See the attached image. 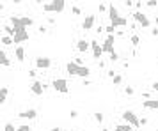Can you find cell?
<instances>
[{
	"label": "cell",
	"mask_w": 158,
	"mask_h": 131,
	"mask_svg": "<svg viewBox=\"0 0 158 131\" xmlns=\"http://www.w3.org/2000/svg\"><path fill=\"white\" fill-rule=\"evenodd\" d=\"M9 23L14 28H27V27L34 25V20L28 16H9Z\"/></svg>",
	"instance_id": "1"
},
{
	"label": "cell",
	"mask_w": 158,
	"mask_h": 131,
	"mask_svg": "<svg viewBox=\"0 0 158 131\" xmlns=\"http://www.w3.org/2000/svg\"><path fill=\"white\" fill-rule=\"evenodd\" d=\"M41 7L44 12H62L66 9V0H53L50 4H43Z\"/></svg>",
	"instance_id": "2"
},
{
	"label": "cell",
	"mask_w": 158,
	"mask_h": 131,
	"mask_svg": "<svg viewBox=\"0 0 158 131\" xmlns=\"http://www.w3.org/2000/svg\"><path fill=\"white\" fill-rule=\"evenodd\" d=\"M121 117H123V121H125L126 124H132L135 130L141 128V117H137L135 112H132V110H125V112L121 114Z\"/></svg>",
	"instance_id": "3"
},
{
	"label": "cell",
	"mask_w": 158,
	"mask_h": 131,
	"mask_svg": "<svg viewBox=\"0 0 158 131\" xmlns=\"http://www.w3.org/2000/svg\"><path fill=\"white\" fill-rule=\"evenodd\" d=\"M132 18H133L135 23H137L139 27H142V28H149V27H151V20H149L148 14H144L142 11H133Z\"/></svg>",
	"instance_id": "4"
},
{
	"label": "cell",
	"mask_w": 158,
	"mask_h": 131,
	"mask_svg": "<svg viewBox=\"0 0 158 131\" xmlns=\"http://www.w3.org/2000/svg\"><path fill=\"white\" fill-rule=\"evenodd\" d=\"M52 87L59 94H68V90H69L68 89V80H64V78H53L52 80Z\"/></svg>",
	"instance_id": "5"
},
{
	"label": "cell",
	"mask_w": 158,
	"mask_h": 131,
	"mask_svg": "<svg viewBox=\"0 0 158 131\" xmlns=\"http://www.w3.org/2000/svg\"><path fill=\"white\" fill-rule=\"evenodd\" d=\"M114 41H116V35L114 34H110V35H107L105 37V41H103V44H101V48H103V53H112L114 51Z\"/></svg>",
	"instance_id": "6"
},
{
	"label": "cell",
	"mask_w": 158,
	"mask_h": 131,
	"mask_svg": "<svg viewBox=\"0 0 158 131\" xmlns=\"http://www.w3.org/2000/svg\"><path fill=\"white\" fill-rule=\"evenodd\" d=\"M34 66L37 69H50L52 67V59L50 57H36Z\"/></svg>",
	"instance_id": "7"
},
{
	"label": "cell",
	"mask_w": 158,
	"mask_h": 131,
	"mask_svg": "<svg viewBox=\"0 0 158 131\" xmlns=\"http://www.w3.org/2000/svg\"><path fill=\"white\" fill-rule=\"evenodd\" d=\"M108 20H110V25H116V23L121 20L119 11H117V7H116L114 4H108Z\"/></svg>",
	"instance_id": "8"
},
{
	"label": "cell",
	"mask_w": 158,
	"mask_h": 131,
	"mask_svg": "<svg viewBox=\"0 0 158 131\" xmlns=\"http://www.w3.org/2000/svg\"><path fill=\"white\" fill-rule=\"evenodd\" d=\"M28 32L27 28H16V35H14V44H21L25 41H28Z\"/></svg>",
	"instance_id": "9"
},
{
	"label": "cell",
	"mask_w": 158,
	"mask_h": 131,
	"mask_svg": "<svg viewBox=\"0 0 158 131\" xmlns=\"http://www.w3.org/2000/svg\"><path fill=\"white\" fill-rule=\"evenodd\" d=\"M28 89H30V92H32L34 96H43V92H44V83L39 82V80H36V82H32V85H30Z\"/></svg>",
	"instance_id": "10"
},
{
	"label": "cell",
	"mask_w": 158,
	"mask_h": 131,
	"mask_svg": "<svg viewBox=\"0 0 158 131\" xmlns=\"http://www.w3.org/2000/svg\"><path fill=\"white\" fill-rule=\"evenodd\" d=\"M94 23H96V14H87L84 18V21H82V28L87 32V30H91L94 27Z\"/></svg>",
	"instance_id": "11"
},
{
	"label": "cell",
	"mask_w": 158,
	"mask_h": 131,
	"mask_svg": "<svg viewBox=\"0 0 158 131\" xmlns=\"http://www.w3.org/2000/svg\"><path fill=\"white\" fill-rule=\"evenodd\" d=\"M18 117H20V119H28V121H34V119H37V110H34V108L21 110V112H18Z\"/></svg>",
	"instance_id": "12"
},
{
	"label": "cell",
	"mask_w": 158,
	"mask_h": 131,
	"mask_svg": "<svg viewBox=\"0 0 158 131\" xmlns=\"http://www.w3.org/2000/svg\"><path fill=\"white\" fill-rule=\"evenodd\" d=\"M89 48H91V41H87V39H78L76 41V51L78 53H85Z\"/></svg>",
	"instance_id": "13"
},
{
	"label": "cell",
	"mask_w": 158,
	"mask_h": 131,
	"mask_svg": "<svg viewBox=\"0 0 158 131\" xmlns=\"http://www.w3.org/2000/svg\"><path fill=\"white\" fill-rule=\"evenodd\" d=\"M91 48H92V57L96 59V60H100V57H101V53H103V48L98 44V41H91Z\"/></svg>",
	"instance_id": "14"
},
{
	"label": "cell",
	"mask_w": 158,
	"mask_h": 131,
	"mask_svg": "<svg viewBox=\"0 0 158 131\" xmlns=\"http://www.w3.org/2000/svg\"><path fill=\"white\" fill-rule=\"evenodd\" d=\"M142 108H146V110H158V99H144L142 101Z\"/></svg>",
	"instance_id": "15"
},
{
	"label": "cell",
	"mask_w": 158,
	"mask_h": 131,
	"mask_svg": "<svg viewBox=\"0 0 158 131\" xmlns=\"http://www.w3.org/2000/svg\"><path fill=\"white\" fill-rule=\"evenodd\" d=\"M89 75H91V69L87 67V66H78V71H76V76H80V78H89Z\"/></svg>",
	"instance_id": "16"
},
{
	"label": "cell",
	"mask_w": 158,
	"mask_h": 131,
	"mask_svg": "<svg viewBox=\"0 0 158 131\" xmlns=\"http://www.w3.org/2000/svg\"><path fill=\"white\" fill-rule=\"evenodd\" d=\"M2 30L5 32V35H9V37H12V39H14V35H16V28H14L11 23H5V25L2 27Z\"/></svg>",
	"instance_id": "17"
},
{
	"label": "cell",
	"mask_w": 158,
	"mask_h": 131,
	"mask_svg": "<svg viewBox=\"0 0 158 131\" xmlns=\"http://www.w3.org/2000/svg\"><path fill=\"white\" fill-rule=\"evenodd\" d=\"M14 57H16L18 62H23L25 60V50H23V46H16L14 48Z\"/></svg>",
	"instance_id": "18"
},
{
	"label": "cell",
	"mask_w": 158,
	"mask_h": 131,
	"mask_svg": "<svg viewBox=\"0 0 158 131\" xmlns=\"http://www.w3.org/2000/svg\"><path fill=\"white\" fill-rule=\"evenodd\" d=\"M66 69H68V73H69V75L76 76V71H78V64H76L75 60H71V62H68V64H66Z\"/></svg>",
	"instance_id": "19"
},
{
	"label": "cell",
	"mask_w": 158,
	"mask_h": 131,
	"mask_svg": "<svg viewBox=\"0 0 158 131\" xmlns=\"http://www.w3.org/2000/svg\"><path fill=\"white\" fill-rule=\"evenodd\" d=\"M0 62H2V66H5V67H9V66H12V62L9 60V57H7V53H5V50H2L0 51Z\"/></svg>",
	"instance_id": "20"
},
{
	"label": "cell",
	"mask_w": 158,
	"mask_h": 131,
	"mask_svg": "<svg viewBox=\"0 0 158 131\" xmlns=\"http://www.w3.org/2000/svg\"><path fill=\"white\" fill-rule=\"evenodd\" d=\"M135 128L132 126V124H117L116 128H114V131H133Z\"/></svg>",
	"instance_id": "21"
},
{
	"label": "cell",
	"mask_w": 158,
	"mask_h": 131,
	"mask_svg": "<svg viewBox=\"0 0 158 131\" xmlns=\"http://www.w3.org/2000/svg\"><path fill=\"white\" fill-rule=\"evenodd\" d=\"M0 41H2V44H4V46H12V44H14V39H12V37H9V35H5V34L0 37Z\"/></svg>",
	"instance_id": "22"
},
{
	"label": "cell",
	"mask_w": 158,
	"mask_h": 131,
	"mask_svg": "<svg viewBox=\"0 0 158 131\" xmlns=\"http://www.w3.org/2000/svg\"><path fill=\"white\" fill-rule=\"evenodd\" d=\"M7 96H9V87H2V94H0V103H5Z\"/></svg>",
	"instance_id": "23"
},
{
	"label": "cell",
	"mask_w": 158,
	"mask_h": 131,
	"mask_svg": "<svg viewBox=\"0 0 158 131\" xmlns=\"http://www.w3.org/2000/svg\"><path fill=\"white\" fill-rule=\"evenodd\" d=\"M92 117H94V121H96L98 124H101V122L105 121V115H103L101 112H94V114H92Z\"/></svg>",
	"instance_id": "24"
},
{
	"label": "cell",
	"mask_w": 158,
	"mask_h": 131,
	"mask_svg": "<svg viewBox=\"0 0 158 131\" xmlns=\"http://www.w3.org/2000/svg\"><path fill=\"white\" fill-rule=\"evenodd\" d=\"M123 92H125V96H128V98H132V96H133V94H135V89H133V87H132V85H126V87H125V90H123Z\"/></svg>",
	"instance_id": "25"
},
{
	"label": "cell",
	"mask_w": 158,
	"mask_h": 131,
	"mask_svg": "<svg viewBox=\"0 0 158 131\" xmlns=\"http://www.w3.org/2000/svg\"><path fill=\"white\" fill-rule=\"evenodd\" d=\"M130 41H132V46H139V43H141V37H139V34H132Z\"/></svg>",
	"instance_id": "26"
},
{
	"label": "cell",
	"mask_w": 158,
	"mask_h": 131,
	"mask_svg": "<svg viewBox=\"0 0 158 131\" xmlns=\"http://www.w3.org/2000/svg\"><path fill=\"white\" fill-rule=\"evenodd\" d=\"M112 83H114V85H121V83H123V75H116V76L112 78Z\"/></svg>",
	"instance_id": "27"
},
{
	"label": "cell",
	"mask_w": 158,
	"mask_h": 131,
	"mask_svg": "<svg viewBox=\"0 0 158 131\" xmlns=\"http://www.w3.org/2000/svg\"><path fill=\"white\" fill-rule=\"evenodd\" d=\"M16 128H18V126H14L12 122H7V124L4 126V131H16Z\"/></svg>",
	"instance_id": "28"
},
{
	"label": "cell",
	"mask_w": 158,
	"mask_h": 131,
	"mask_svg": "<svg viewBox=\"0 0 158 131\" xmlns=\"http://www.w3.org/2000/svg\"><path fill=\"white\" fill-rule=\"evenodd\" d=\"M144 5L153 9V7H157V5H158V2H157V0H148V2H144Z\"/></svg>",
	"instance_id": "29"
},
{
	"label": "cell",
	"mask_w": 158,
	"mask_h": 131,
	"mask_svg": "<svg viewBox=\"0 0 158 131\" xmlns=\"http://www.w3.org/2000/svg\"><path fill=\"white\" fill-rule=\"evenodd\" d=\"M16 131H32V128L28 126V124H21V126H18Z\"/></svg>",
	"instance_id": "30"
},
{
	"label": "cell",
	"mask_w": 158,
	"mask_h": 131,
	"mask_svg": "<svg viewBox=\"0 0 158 131\" xmlns=\"http://www.w3.org/2000/svg\"><path fill=\"white\" fill-rule=\"evenodd\" d=\"M71 12H73L75 16H80V14H82V11H80L78 5H73V7H71Z\"/></svg>",
	"instance_id": "31"
},
{
	"label": "cell",
	"mask_w": 158,
	"mask_h": 131,
	"mask_svg": "<svg viewBox=\"0 0 158 131\" xmlns=\"http://www.w3.org/2000/svg\"><path fill=\"white\" fill-rule=\"evenodd\" d=\"M105 32H107V35H110V34H114V32H116V27L107 25V27H105Z\"/></svg>",
	"instance_id": "32"
},
{
	"label": "cell",
	"mask_w": 158,
	"mask_h": 131,
	"mask_svg": "<svg viewBox=\"0 0 158 131\" xmlns=\"http://www.w3.org/2000/svg\"><path fill=\"white\" fill-rule=\"evenodd\" d=\"M110 60H112V62H117V60H119V53H117L116 50L110 53Z\"/></svg>",
	"instance_id": "33"
},
{
	"label": "cell",
	"mask_w": 158,
	"mask_h": 131,
	"mask_svg": "<svg viewBox=\"0 0 158 131\" xmlns=\"http://www.w3.org/2000/svg\"><path fill=\"white\" fill-rule=\"evenodd\" d=\"M98 11H100V12H105V11L108 12V5H105V4H100V5H98Z\"/></svg>",
	"instance_id": "34"
},
{
	"label": "cell",
	"mask_w": 158,
	"mask_h": 131,
	"mask_svg": "<svg viewBox=\"0 0 158 131\" xmlns=\"http://www.w3.org/2000/svg\"><path fill=\"white\" fill-rule=\"evenodd\" d=\"M116 75H117V73H116L114 69H108V71H107V76H108V78H114Z\"/></svg>",
	"instance_id": "35"
},
{
	"label": "cell",
	"mask_w": 158,
	"mask_h": 131,
	"mask_svg": "<svg viewBox=\"0 0 158 131\" xmlns=\"http://www.w3.org/2000/svg\"><path fill=\"white\" fill-rule=\"evenodd\" d=\"M69 117H71V119H76V117H78V110H71V112H69Z\"/></svg>",
	"instance_id": "36"
},
{
	"label": "cell",
	"mask_w": 158,
	"mask_h": 131,
	"mask_svg": "<svg viewBox=\"0 0 158 131\" xmlns=\"http://www.w3.org/2000/svg\"><path fill=\"white\" fill-rule=\"evenodd\" d=\"M151 90H153V92H158V80L151 83Z\"/></svg>",
	"instance_id": "37"
},
{
	"label": "cell",
	"mask_w": 158,
	"mask_h": 131,
	"mask_svg": "<svg viewBox=\"0 0 158 131\" xmlns=\"http://www.w3.org/2000/svg\"><path fill=\"white\" fill-rule=\"evenodd\" d=\"M142 4H144V2H141V0L135 2V9H137V11H142Z\"/></svg>",
	"instance_id": "38"
},
{
	"label": "cell",
	"mask_w": 158,
	"mask_h": 131,
	"mask_svg": "<svg viewBox=\"0 0 158 131\" xmlns=\"http://www.w3.org/2000/svg\"><path fill=\"white\" fill-rule=\"evenodd\" d=\"M151 35H153V37H158V27H153V28H151Z\"/></svg>",
	"instance_id": "39"
},
{
	"label": "cell",
	"mask_w": 158,
	"mask_h": 131,
	"mask_svg": "<svg viewBox=\"0 0 158 131\" xmlns=\"http://www.w3.org/2000/svg\"><path fill=\"white\" fill-rule=\"evenodd\" d=\"M126 7H132V5H135V2H132V0H126V2H123Z\"/></svg>",
	"instance_id": "40"
},
{
	"label": "cell",
	"mask_w": 158,
	"mask_h": 131,
	"mask_svg": "<svg viewBox=\"0 0 158 131\" xmlns=\"http://www.w3.org/2000/svg\"><path fill=\"white\" fill-rule=\"evenodd\" d=\"M75 62H76V64H78V66H84V60H82V59H80V57H76V59H75Z\"/></svg>",
	"instance_id": "41"
},
{
	"label": "cell",
	"mask_w": 158,
	"mask_h": 131,
	"mask_svg": "<svg viewBox=\"0 0 158 131\" xmlns=\"http://www.w3.org/2000/svg\"><path fill=\"white\" fill-rule=\"evenodd\" d=\"M82 85H84V87H89V85H91V82L85 78V80H82Z\"/></svg>",
	"instance_id": "42"
},
{
	"label": "cell",
	"mask_w": 158,
	"mask_h": 131,
	"mask_svg": "<svg viewBox=\"0 0 158 131\" xmlns=\"http://www.w3.org/2000/svg\"><path fill=\"white\" fill-rule=\"evenodd\" d=\"M141 126H148V119H146V117L141 119Z\"/></svg>",
	"instance_id": "43"
},
{
	"label": "cell",
	"mask_w": 158,
	"mask_h": 131,
	"mask_svg": "<svg viewBox=\"0 0 158 131\" xmlns=\"http://www.w3.org/2000/svg\"><path fill=\"white\" fill-rule=\"evenodd\" d=\"M39 32H41V34H46V32H48V28H46V27H39Z\"/></svg>",
	"instance_id": "44"
},
{
	"label": "cell",
	"mask_w": 158,
	"mask_h": 131,
	"mask_svg": "<svg viewBox=\"0 0 158 131\" xmlns=\"http://www.w3.org/2000/svg\"><path fill=\"white\" fill-rule=\"evenodd\" d=\"M28 76H30V78H34V76H36V71H34V69H30V71H28Z\"/></svg>",
	"instance_id": "45"
},
{
	"label": "cell",
	"mask_w": 158,
	"mask_h": 131,
	"mask_svg": "<svg viewBox=\"0 0 158 131\" xmlns=\"http://www.w3.org/2000/svg\"><path fill=\"white\" fill-rule=\"evenodd\" d=\"M50 131H60V128H59V126H53V128H52Z\"/></svg>",
	"instance_id": "46"
},
{
	"label": "cell",
	"mask_w": 158,
	"mask_h": 131,
	"mask_svg": "<svg viewBox=\"0 0 158 131\" xmlns=\"http://www.w3.org/2000/svg\"><path fill=\"white\" fill-rule=\"evenodd\" d=\"M101 131H110V130H108V128H103V130H101Z\"/></svg>",
	"instance_id": "47"
},
{
	"label": "cell",
	"mask_w": 158,
	"mask_h": 131,
	"mask_svg": "<svg viewBox=\"0 0 158 131\" xmlns=\"http://www.w3.org/2000/svg\"><path fill=\"white\" fill-rule=\"evenodd\" d=\"M155 21H157V23H158V16H157V18H155Z\"/></svg>",
	"instance_id": "48"
},
{
	"label": "cell",
	"mask_w": 158,
	"mask_h": 131,
	"mask_svg": "<svg viewBox=\"0 0 158 131\" xmlns=\"http://www.w3.org/2000/svg\"><path fill=\"white\" fill-rule=\"evenodd\" d=\"M71 131H75V130H71Z\"/></svg>",
	"instance_id": "49"
}]
</instances>
